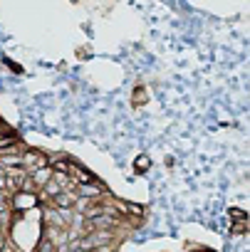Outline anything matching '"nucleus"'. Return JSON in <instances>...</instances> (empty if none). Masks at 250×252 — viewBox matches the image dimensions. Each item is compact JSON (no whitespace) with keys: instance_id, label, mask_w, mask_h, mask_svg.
Instances as JSON below:
<instances>
[{"instance_id":"nucleus-1","label":"nucleus","mask_w":250,"mask_h":252,"mask_svg":"<svg viewBox=\"0 0 250 252\" xmlns=\"http://www.w3.org/2000/svg\"><path fill=\"white\" fill-rule=\"evenodd\" d=\"M50 163V158L40 151V149H23V154H20V168L30 176L33 171H37V168H45Z\"/></svg>"},{"instance_id":"nucleus-2","label":"nucleus","mask_w":250,"mask_h":252,"mask_svg":"<svg viewBox=\"0 0 250 252\" xmlns=\"http://www.w3.org/2000/svg\"><path fill=\"white\" fill-rule=\"evenodd\" d=\"M25 176H28V173H25L23 168H5V188H8L10 193H20Z\"/></svg>"},{"instance_id":"nucleus-3","label":"nucleus","mask_w":250,"mask_h":252,"mask_svg":"<svg viewBox=\"0 0 250 252\" xmlns=\"http://www.w3.org/2000/svg\"><path fill=\"white\" fill-rule=\"evenodd\" d=\"M50 178H52V168H50V166L37 168V171H33V173H30V181H33V186H35V190H37V193L50 183Z\"/></svg>"},{"instance_id":"nucleus-4","label":"nucleus","mask_w":250,"mask_h":252,"mask_svg":"<svg viewBox=\"0 0 250 252\" xmlns=\"http://www.w3.org/2000/svg\"><path fill=\"white\" fill-rule=\"evenodd\" d=\"M40 200H37V195H30V193H15V200H13V205L10 208H15V213H20V210H28V208H35Z\"/></svg>"},{"instance_id":"nucleus-5","label":"nucleus","mask_w":250,"mask_h":252,"mask_svg":"<svg viewBox=\"0 0 250 252\" xmlns=\"http://www.w3.org/2000/svg\"><path fill=\"white\" fill-rule=\"evenodd\" d=\"M74 200H77V195L74 193H57L50 203H52V208H57V210H72V205H74Z\"/></svg>"},{"instance_id":"nucleus-6","label":"nucleus","mask_w":250,"mask_h":252,"mask_svg":"<svg viewBox=\"0 0 250 252\" xmlns=\"http://www.w3.org/2000/svg\"><path fill=\"white\" fill-rule=\"evenodd\" d=\"M245 230H248V220H243V222H238V225H233V230H230V235H245Z\"/></svg>"},{"instance_id":"nucleus-7","label":"nucleus","mask_w":250,"mask_h":252,"mask_svg":"<svg viewBox=\"0 0 250 252\" xmlns=\"http://www.w3.org/2000/svg\"><path fill=\"white\" fill-rule=\"evenodd\" d=\"M230 215H233V220H238V222H243V220H248V215H245V210H238V208H230Z\"/></svg>"},{"instance_id":"nucleus-8","label":"nucleus","mask_w":250,"mask_h":252,"mask_svg":"<svg viewBox=\"0 0 250 252\" xmlns=\"http://www.w3.org/2000/svg\"><path fill=\"white\" fill-rule=\"evenodd\" d=\"M149 168V156H139L137 161V171H146Z\"/></svg>"},{"instance_id":"nucleus-9","label":"nucleus","mask_w":250,"mask_h":252,"mask_svg":"<svg viewBox=\"0 0 250 252\" xmlns=\"http://www.w3.org/2000/svg\"><path fill=\"white\" fill-rule=\"evenodd\" d=\"M92 252H114V245H104V247H97Z\"/></svg>"},{"instance_id":"nucleus-10","label":"nucleus","mask_w":250,"mask_h":252,"mask_svg":"<svg viewBox=\"0 0 250 252\" xmlns=\"http://www.w3.org/2000/svg\"><path fill=\"white\" fill-rule=\"evenodd\" d=\"M0 203H8V198H5V193H0Z\"/></svg>"},{"instance_id":"nucleus-11","label":"nucleus","mask_w":250,"mask_h":252,"mask_svg":"<svg viewBox=\"0 0 250 252\" xmlns=\"http://www.w3.org/2000/svg\"><path fill=\"white\" fill-rule=\"evenodd\" d=\"M70 252H84V250H77V247H72V250H70Z\"/></svg>"}]
</instances>
